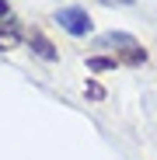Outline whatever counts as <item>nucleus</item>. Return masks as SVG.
<instances>
[{
  "label": "nucleus",
  "mask_w": 157,
  "mask_h": 160,
  "mask_svg": "<svg viewBox=\"0 0 157 160\" xmlns=\"http://www.w3.org/2000/svg\"><path fill=\"white\" fill-rule=\"evenodd\" d=\"M56 24H60L63 32L77 35V38L91 32V18H87L84 7H60V11H56Z\"/></svg>",
  "instance_id": "f03ea898"
},
{
  "label": "nucleus",
  "mask_w": 157,
  "mask_h": 160,
  "mask_svg": "<svg viewBox=\"0 0 157 160\" xmlns=\"http://www.w3.org/2000/svg\"><path fill=\"white\" fill-rule=\"evenodd\" d=\"M98 49H112L115 59L126 63V66L147 63V49H143L133 35H126V32H108V35H101V38H98Z\"/></svg>",
  "instance_id": "f257e3e1"
},
{
  "label": "nucleus",
  "mask_w": 157,
  "mask_h": 160,
  "mask_svg": "<svg viewBox=\"0 0 157 160\" xmlns=\"http://www.w3.org/2000/svg\"><path fill=\"white\" fill-rule=\"evenodd\" d=\"M119 4H133V0H119Z\"/></svg>",
  "instance_id": "6e6552de"
},
{
  "label": "nucleus",
  "mask_w": 157,
  "mask_h": 160,
  "mask_svg": "<svg viewBox=\"0 0 157 160\" xmlns=\"http://www.w3.org/2000/svg\"><path fill=\"white\" fill-rule=\"evenodd\" d=\"M115 63H119V59H112V56H91V59H87V66H91L94 73H101V70H115Z\"/></svg>",
  "instance_id": "39448f33"
},
{
  "label": "nucleus",
  "mask_w": 157,
  "mask_h": 160,
  "mask_svg": "<svg viewBox=\"0 0 157 160\" xmlns=\"http://www.w3.org/2000/svg\"><path fill=\"white\" fill-rule=\"evenodd\" d=\"M18 42H21L18 24L11 18H0V52H4V49H18Z\"/></svg>",
  "instance_id": "7ed1b4c3"
},
{
  "label": "nucleus",
  "mask_w": 157,
  "mask_h": 160,
  "mask_svg": "<svg viewBox=\"0 0 157 160\" xmlns=\"http://www.w3.org/2000/svg\"><path fill=\"white\" fill-rule=\"evenodd\" d=\"M11 14V7H7V0H0V18H7Z\"/></svg>",
  "instance_id": "0eeeda50"
},
{
  "label": "nucleus",
  "mask_w": 157,
  "mask_h": 160,
  "mask_svg": "<svg viewBox=\"0 0 157 160\" xmlns=\"http://www.w3.org/2000/svg\"><path fill=\"white\" fill-rule=\"evenodd\" d=\"M32 49H35V56H42V59H49V63L56 59V49H52V42H49V38H42L39 32L32 35Z\"/></svg>",
  "instance_id": "20e7f679"
},
{
  "label": "nucleus",
  "mask_w": 157,
  "mask_h": 160,
  "mask_svg": "<svg viewBox=\"0 0 157 160\" xmlns=\"http://www.w3.org/2000/svg\"><path fill=\"white\" fill-rule=\"evenodd\" d=\"M87 94H91L94 101H101V98H105V87H101V84H87Z\"/></svg>",
  "instance_id": "423d86ee"
}]
</instances>
